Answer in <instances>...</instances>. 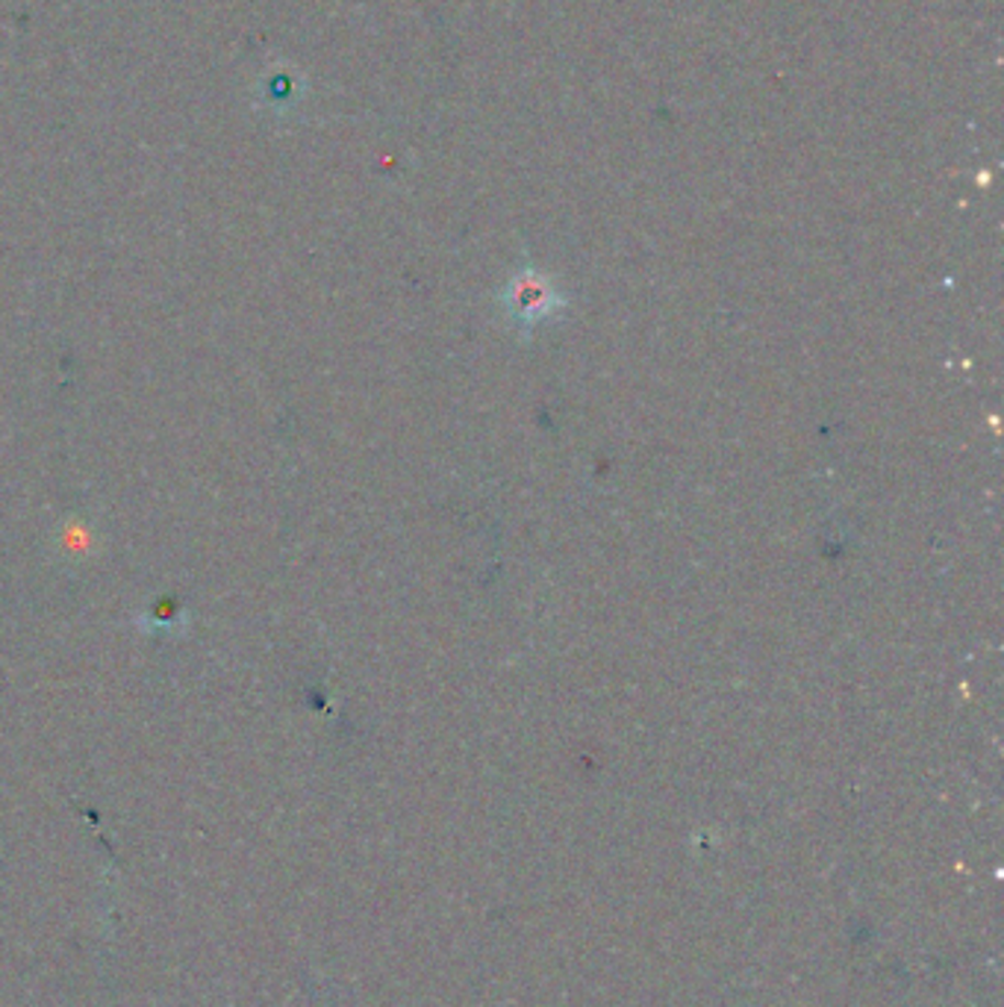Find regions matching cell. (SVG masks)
Segmentation results:
<instances>
[{
  "label": "cell",
  "mask_w": 1004,
  "mask_h": 1007,
  "mask_svg": "<svg viewBox=\"0 0 1004 1007\" xmlns=\"http://www.w3.org/2000/svg\"><path fill=\"white\" fill-rule=\"evenodd\" d=\"M557 292H554L543 278H536V275H518L507 289V313L510 318L516 324H525V327H536L545 318H551L557 313Z\"/></svg>",
  "instance_id": "obj_1"
}]
</instances>
